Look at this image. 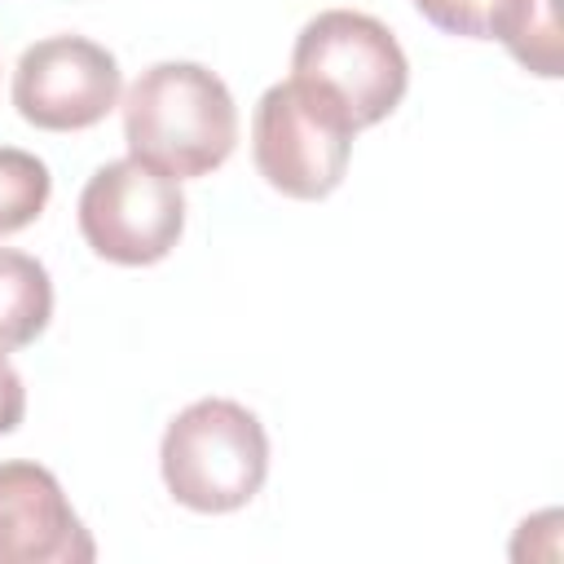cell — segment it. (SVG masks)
Here are the masks:
<instances>
[{"instance_id":"1","label":"cell","mask_w":564,"mask_h":564,"mask_svg":"<svg viewBox=\"0 0 564 564\" xmlns=\"http://www.w3.org/2000/svg\"><path fill=\"white\" fill-rule=\"evenodd\" d=\"M132 159L172 181L216 172L238 145V106L225 79L198 62H154L123 93Z\"/></svg>"},{"instance_id":"2","label":"cell","mask_w":564,"mask_h":564,"mask_svg":"<svg viewBox=\"0 0 564 564\" xmlns=\"http://www.w3.org/2000/svg\"><path fill=\"white\" fill-rule=\"evenodd\" d=\"M159 471L181 507L203 516L238 511L260 494L269 476L264 423L229 397H203L167 423Z\"/></svg>"},{"instance_id":"3","label":"cell","mask_w":564,"mask_h":564,"mask_svg":"<svg viewBox=\"0 0 564 564\" xmlns=\"http://www.w3.org/2000/svg\"><path fill=\"white\" fill-rule=\"evenodd\" d=\"M291 75L326 93L357 132L388 119L410 88V62L397 35L357 9L308 18L291 48Z\"/></svg>"},{"instance_id":"4","label":"cell","mask_w":564,"mask_h":564,"mask_svg":"<svg viewBox=\"0 0 564 564\" xmlns=\"http://www.w3.org/2000/svg\"><path fill=\"white\" fill-rule=\"evenodd\" d=\"M357 128L348 115L304 79H282L264 88L251 115V159L256 172L286 198L317 203L339 189L348 172Z\"/></svg>"},{"instance_id":"5","label":"cell","mask_w":564,"mask_h":564,"mask_svg":"<svg viewBox=\"0 0 564 564\" xmlns=\"http://www.w3.org/2000/svg\"><path fill=\"white\" fill-rule=\"evenodd\" d=\"M185 229V194L181 181L163 176L141 159H115L97 167L79 194V234L93 256L145 269L159 264Z\"/></svg>"},{"instance_id":"6","label":"cell","mask_w":564,"mask_h":564,"mask_svg":"<svg viewBox=\"0 0 564 564\" xmlns=\"http://www.w3.org/2000/svg\"><path fill=\"white\" fill-rule=\"evenodd\" d=\"M123 93V75L110 48L84 35L35 40L13 70V106L31 128L79 132L101 123Z\"/></svg>"},{"instance_id":"7","label":"cell","mask_w":564,"mask_h":564,"mask_svg":"<svg viewBox=\"0 0 564 564\" xmlns=\"http://www.w3.org/2000/svg\"><path fill=\"white\" fill-rule=\"evenodd\" d=\"M97 546L40 463H0V564H93Z\"/></svg>"},{"instance_id":"8","label":"cell","mask_w":564,"mask_h":564,"mask_svg":"<svg viewBox=\"0 0 564 564\" xmlns=\"http://www.w3.org/2000/svg\"><path fill=\"white\" fill-rule=\"evenodd\" d=\"M48 317H53L48 269L26 251L0 247V352L35 344Z\"/></svg>"},{"instance_id":"9","label":"cell","mask_w":564,"mask_h":564,"mask_svg":"<svg viewBox=\"0 0 564 564\" xmlns=\"http://www.w3.org/2000/svg\"><path fill=\"white\" fill-rule=\"evenodd\" d=\"M494 40L533 75L555 79L560 75V22H555V0H507Z\"/></svg>"},{"instance_id":"10","label":"cell","mask_w":564,"mask_h":564,"mask_svg":"<svg viewBox=\"0 0 564 564\" xmlns=\"http://www.w3.org/2000/svg\"><path fill=\"white\" fill-rule=\"evenodd\" d=\"M48 194H53V176L44 159L18 145H0V238L40 220V212L48 207Z\"/></svg>"},{"instance_id":"11","label":"cell","mask_w":564,"mask_h":564,"mask_svg":"<svg viewBox=\"0 0 564 564\" xmlns=\"http://www.w3.org/2000/svg\"><path fill=\"white\" fill-rule=\"evenodd\" d=\"M507 0H414V9L441 26L445 35H463V40H494V22L502 13Z\"/></svg>"},{"instance_id":"12","label":"cell","mask_w":564,"mask_h":564,"mask_svg":"<svg viewBox=\"0 0 564 564\" xmlns=\"http://www.w3.org/2000/svg\"><path fill=\"white\" fill-rule=\"evenodd\" d=\"M26 414V388H22V375L9 366V357L0 352V436L13 432Z\"/></svg>"}]
</instances>
